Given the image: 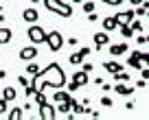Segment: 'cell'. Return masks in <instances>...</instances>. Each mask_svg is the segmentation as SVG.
Masks as SVG:
<instances>
[{
    "mask_svg": "<svg viewBox=\"0 0 149 120\" xmlns=\"http://www.w3.org/2000/svg\"><path fill=\"white\" fill-rule=\"evenodd\" d=\"M15 96H18V92H15L13 88H5V90H2V98H5V101H9V103H11Z\"/></svg>",
    "mask_w": 149,
    "mask_h": 120,
    "instance_id": "44dd1931",
    "label": "cell"
},
{
    "mask_svg": "<svg viewBox=\"0 0 149 120\" xmlns=\"http://www.w3.org/2000/svg\"><path fill=\"white\" fill-rule=\"evenodd\" d=\"M123 52H127V44H125V42L110 46V55H123Z\"/></svg>",
    "mask_w": 149,
    "mask_h": 120,
    "instance_id": "2e32d148",
    "label": "cell"
},
{
    "mask_svg": "<svg viewBox=\"0 0 149 120\" xmlns=\"http://www.w3.org/2000/svg\"><path fill=\"white\" fill-rule=\"evenodd\" d=\"M147 15H149V9H147Z\"/></svg>",
    "mask_w": 149,
    "mask_h": 120,
    "instance_id": "ee69618b",
    "label": "cell"
},
{
    "mask_svg": "<svg viewBox=\"0 0 149 120\" xmlns=\"http://www.w3.org/2000/svg\"><path fill=\"white\" fill-rule=\"evenodd\" d=\"M103 22V31H114V28H118V22H116V18L114 15H110V18H105V20H101Z\"/></svg>",
    "mask_w": 149,
    "mask_h": 120,
    "instance_id": "7c38bea8",
    "label": "cell"
},
{
    "mask_svg": "<svg viewBox=\"0 0 149 120\" xmlns=\"http://www.w3.org/2000/svg\"><path fill=\"white\" fill-rule=\"evenodd\" d=\"M130 2H132V5H136V7H138V5H143L145 0H130Z\"/></svg>",
    "mask_w": 149,
    "mask_h": 120,
    "instance_id": "f35d334b",
    "label": "cell"
},
{
    "mask_svg": "<svg viewBox=\"0 0 149 120\" xmlns=\"http://www.w3.org/2000/svg\"><path fill=\"white\" fill-rule=\"evenodd\" d=\"M81 9H84V13H92L94 11V2H81Z\"/></svg>",
    "mask_w": 149,
    "mask_h": 120,
    "instance_id": "484cf974",
    "label": "cell"
},
{
    "mask_svg": "<svg viewBox=\"0 0 149 120\" xmlns=\"http://www.w3.org/2000/svg\"><path fill=\"white\" fill-rule=\"evenodd\" d=\"M66 2H84V0H66Z\"/></svg>",
    "mask_w": 149,
    "mask_h": 120,
    "instance_id": "b9f144b4",
    "label": "cell"
},
{
    "mask_svg": "<svg viewBox=\"0 0 149 120\" xmlns=\"http://www.w3.org/2000/svg\"><path fill=\"white\" fill-rule=\"evenodd\" d=\"M55 116H57V109L48 101L44 103V105H40V118L42 120H55Z\"/></svg>",
    "mask_w": 149,
    "mask_h": 120,
    "instance_id": "5b68a950",
    "label": "cell"
},
{
    "mask_svg": "<svg viewBox=\"0 0 149 120\" xmlns=\"http://www.w3.org/2000/svg\"><path fill=\"white\" fill-rule=\"evenodd\" d=\"M72 81L79 85H86L88 83V72H84V70H79V72H72Z\"/></svg>",
    "mask_w": 149,
    "mask_h": 120,
    "instance_id": "5bb4252c",
    "label": "cell"
},
{
    "mask_svg": "<svg viewBox=\"0 0 149 120\" xmlns=\"http://www.w3.org/2000/svg\"><path fill=\"white\" fill-rule=\"evenodd\" d=\"M81 70H84V72H92L94 66H92V63H84V68H81Z\"/></svg>",
    "mask_w": 149,
    "mask_h": 120,
    "instance_id": "1f68e13d",
    "label": "cell"
},
{
    "mask_svg": "<svg viewBox=\"0 0 149 120\" xmlns=\"http://www.w3.org/2000/svg\"><path fill=\"white\" fill-rule=\"evenodd\" d=\"M114 18H116V22H118V24H130L132 20H134V9L121 11V13H116V15H114Z\"/></svg>",
    "mask_w": 149,
    "mask_h": 120,
    "instance_id": "ba28073f",
    "label": "cell"
},
{
    "mask_svg": "<svg viewBox=\"0 0 149 120\" xmlns=\"http://www.w3.org/2000/svg\"><path fill=\"white\" fill-rule=\"evenodd\" d=\"M68 44L70 46H77V37H68Z\"/></svg>",
    "mask_w": 149,
    "mask_h": 120,
    "instance_id": "74e56055",
    "label": "cell"
},
{
    "mask_svg": "<svg viewBox=\"0 0 149 120\" xmlns=\"http://www.w3.org/2000/svg\"><path fill=\"white\" fill-rule=\"evenodd\" d=\"M44 74H48V81H51L53 88H64L66 85V74H64V70H61L59 63H48L46 68L40 72V79H42Z\"/></svg>",
    "mask_w": 149,
    "mask_h": 120,
    "instance_id": "6da1fadb",
    "label": "cell"
},
{
    "mask_svg": "<svg viewBox=\"0 0 149 120\" xmlns=\"http://www.w3.org/2000/svg\"><path fill=\"white\" fill-rule=\"evenodd\" d=\"M37 55H40V52H37V46L33 44V46H24L22 50H20V55H18V57H20L22 61H33Z\"/></svg>",
    "mask_w": 149,
    "mask_h": 120,
    "instance_id": "8992f818",
    "label": "cell"
},
{
    "mask_svg": "<svg viewBox=\"0 0 149 120\" xmlns=\"http://www.w3.org/2000/svg\"><path fill=\"white\" fill-rule=\"evenodd\" d=\"M130 26H132V31H134V33H143V24H140L138 20H132Z\"/></svg>",
    "mask_w": 149,
    "mask_h": 120,
    "instance_id": "d4e9b609",
    "label": "cell"
},
{
    "mask_svg": "<svg viewBox=\"0 0 149 120\" xmlns=\"http://www.w3.org/2000/svg\"><path fill=\"white\" fill-rule=\"evenodd\" d=\"M103 70H105V72H118V70H123V66L121 63H116V61H105V63H103Z\"/></svg>",
    "mask_w": 149,
    "mask_h": 120,
    "instance_id": "9a60e30c",
    "label": "cell"
},
{
    "mask_svg": "<svg viewBox=\"0 0 149 120\" xmlns=\"http://www.w3.org/2000/svg\"><path fill=\"white\" fill-rule=\"evenodd\" d=\"M0 22H5V15H2V11H0Z\"/></svg>",
    "mask_w": 149,
    "mask_h": 120,
    "instance_id": "60d3db41",
    "label": "cell"
},
{
    "mask_svg": "<svg viewBox=\"0 0 149 120\" xmlns=\"http://www.w3.org/2000/svg\"><path fill=\"white\" fill-rule=\"evenodd\" d=\"M94 44H97V48L101 50L105 44H110V37H107V31H99L97 35H94Z\"/></svg>",
    "mask_w": 149,
    "mask_h": 120,
    "instance_id": "9c48e42d",
    "label": "cell"
},
{
    "mask_svg": "<svg viewBox=\"0 0 149 120\" xmlns=\"http://www.w3.org/2000/svg\"><path fill=\"white\" fill-rule=\"evenodd\" d=\"M84 59H86V57H84V55H81V52H79V50H77V52H72V55H70V57H68V61H70V66H79V63H84Z\"/></svg>",
    "mask_w": 149,
    "mask_h": 120,
    "instance_id": "d6986e66",
    "label": "cell"
},
{
    "mask_svg": "<svg viewBox=\"0 0 149 120\" xmlns=\"http://www.w3.org/2000/svg\"><path fill=\"white\" fill-rule=\"evenodd\" d=\"M143 7H145V9H149V2H143Z\"/></svg>",
    "mask_w": 149,
    "mask_h": 120,
    "instance_id": "7bdbcfd3",
    "label": "cell"
},
{
    "mask_svg": "<svg viewBox=\"0 0 149 120\" xmlns=\"http://www.w3.org/2000/svg\"><path fill=\"white\" fill-rule=\"evenodd\" d=\"M44 7L51 13H57L59 18H72V7L66 0H44Z\"/></svg>",
    "mask_w": 149,
    "mask_h": 120,
    "instance_id": "7a4b0ae2",
    "label": "cell"
},
{
    "mask_svg": "<svg viewBox=\"0 0 149 120\" xmlns=\"http://www.w3.org/2000/svg\"><path fill=\"white\" fill-rule=\"evenodd\" d=\"M11 37H13L11 28H7V26H0V46L9 44V42H11Z\"/></svg>",
    "mask_w": 149,
    "mask_h": 120,
    "instance_id": "8fae6325",
    "label": "cell"
},
{
    "mask_svg": "<svg viewBox=\"0 0 149 120\" xmlns=\"http://www.w3.org/2000/svg\"><path fill=\"white\" fill-rule=\"evenodd\" d=\"M7 77V72H5V70H0V79H5Z\"/></svg>",
    "mask_w": 149,
    "mask_h": 120,
    "instance_id": "ab89813d",
    "label": "cell"
},
{
    "mask_svg": "<svg viewBox=\"0 0 149 120\" xmlns=\"http://www.w3.org/2000/svg\"><path fill=\"white\" fill-rule=\"evenodd\" d=\"M127 63H130L132 68L140 70V57H138V50H136V52H132V55H130V59H127Z\"/></svg>",
    "mask_w": 149,
    "mask_h": 120,
    "instance_id": "ffe728a7",
    "label": "cell"
},
{
    "mask_svg": "<svg viewBox=\"0 0 149 120\" xmlns=\"http://www.w3.org/2000/svg\"><path fill=\"white\" fill-rule=\"evenodd\" d=\"M7 109H9V101H5V98H0V116H5Z\"/></svg>",
    "mask_w": 149,
    "mask_h": 120,
    "instance_id": "4316f807",
    "label": "cell"
},
{
    "mask_svg": "<svg viewBox=\"0 0 149 120\" xmlns=\"http://www.w3.org/2000/svg\"><path fill=\"white\" fill-rule=\"evenodd\" d=\"M79 52H81L84 57H88V55H90V48H88V46H84V48H79Z\"/></svg>",
    "mask_w": 149,
    "mask_h": 120,
    "instance_id": "e575fe53",
    "label": "cell"
},
{
    "mask_svg": "<svg viewBox=\"0 0 149 120\" xmlns=\"http://www.w3.org/2000/svg\"><path fill=\"white\" fill-rule=\"evenodd\" d=\"M26 35H29V39H31L35 46L46 42V31H44L40 24H31V26H29V31H26Z\"/></svg>",
    "mask_w": 149,
    "mask_h": 120,
    "instance_id": "3957f363",
    "label": "cell"
},
{
    "mask_svg": "<svg viewBox=\"0 0 149 120\" xmlns=\"http://www.w3.org/2000/svg\"><path fill=\"white\" fill-rule=\"evenodd\" d=\"M145 42H147V37H136V44H138V46H143Z\"/></svg>",
    "mask_w": 149,
    "mask_h": 120,
    "instance_id": "d590c367",
    "label": "cell"
},
{
    "mask_svg": "<svg viewBox=\"0 0 149 120\" xmlns=\"http://www.w3.org/2000/svg\"><path fill=\"white\" fill-rule=\"evenodd\" d=\"M101 105H103V107H112V98L103 94V96H101Z\"/></svg>",
    "mask_w": 149,
    "mask_h": 120,
    "instance_id": "83f0119b",
    "label": "cell"
},
{
    "mask_svg": "<svg viewBox=\"0 0 149 120\" xmlns=\"http://www.w3.org/2000/svg\"><path fill=\"white\" fill-rule=\"evenodd\" d=\"M114 79H116V81H123V83H127V81H130V72L118 70V72H114Z\"/></svg>",
    "mask_w": 149,
    "mask_h": 120,
    "instance_id": "7402d4cb",
    "label": "cell"
},
{
    "mask_svg": "<svg viewBox=\"0 0 149 120\" xmlns=\"http://www.w3.org/2000/svg\"><path fill=\"white\" fill-rule=\"evenodd\" d=\"M35 103H37V105H44V103H46V96H44L42 90H37V92H35Z\"/></svg>",
    "mask_w": 149,
    "mask_h": 120,
    "instance_id": "cb8c5ba5",
    "label": "cell"
},
{
    "mask_svg": "<svg viewBox=\"0 0 149 120\" xmlns=\"http://www.w3.org/2000/svg\"><path fill=\"white\" fill-rule=\"evenodd\" d=\"M57 111L59 114H70L72 111V105H74V98H68V101H64V103H57Z\"/></svg>",
    "mask_w": 149,
    "mask_h": 120,
    "instance_id": "4fadbf2b",
    "label": "cell"
},
{
    "mask_svg": "<svg viewBox=\"0 0 149 120\" xmlns=\"http://www.w3.org/2000/svg\"><path fill=\"white\" fill-rule=\"evenodd\" d=\"M68 98H70V92H68V90H61V92H55V94H53V101H55V103H64V101H68Z\"/></svg>",
    "mask_w": 149,
    "mask_h": 120,
    "instance_id": "e0dca14e",
    "label": "cell"
},
{
    "mask_svg": "<svg viewBox=\"0 0 149 120\" xmlns=\"http://www.w3.org/2000/svg\"><path fill=\"white\" fill-rule=\"evenodd\" d=\"M79 88H81V85L74 83V81H70V83H68V92H74V90H79Z\"/></svg>",
    "mask_w": 149,
    "mask_h": 120,
    "instance_id": "f1b7e54d",
    "label": "cell"
},
{
    "mask_svg": "<svg viewBox=\"0 0 149 120\" xmlns=\"http://www.w3.org/2000/svg\"><path fill=\"white\" fill-rule=\"evenodd\" d=\"M22 20H24V22H29V24H35L37 20H40V15H37L35 9H24L22 11Z\"/></svg>",
    "mask_w": 149,
    "mask_h": 120,
    "instance_id": "30bf717a",
    "label": "cell"
},
{
    "mask_svg": "<svg viewBox=\"0 0 149 120\" xmlns=\"http://www.w3.org/2000/svg\"><path fill=\"white\" fill-rule=\"evenodd\" d=\"M136 88H130V85H125L123 81H116V85H114V92L118 94V96H132L134 94Z\"/></svg>",
    "mask_w": 149,
    "mask_h": 120,
    "instance_id": "52a82bcc",
    "label": "cell"
},
{
    "mask_svg": "<svg viewBox=\"0 0 149 120\" xmlns=\"http://www.w3.org/2000/svg\"><path fill=\"white\" fill-rule=\"evenodd\" d=\"M18 83H20V85H24V88H26V85H29V81H26V77H18Z\"/></svg>",
    "mask_w": 149,
    "mask_h": 120,
    "instance_id": "836d02e7",
    "label": "cell"
},
{
    "mask_svg": "<svg viewBox=\"0 0 149 120\" xmlns=\"http://www.w3.org/2000/svg\"><path fill=\"white\" fill-rule=\"evenodd\" d=\"M103 2H105V5H110V7H118L123 0H103Z\"/></svg>",
    "mask_w": 149,
    "mask_h": 120,
    "instance_id": "f546056e",
    "label": "cell"
},
{
    "mask_svg": "<svg viewBox=\"0 0 149 120\" xmlns=\"http://www.w3.org/2000/svg\"><path fill=\"white\" fill-rule=\"evenodd\" d=\"M145 88V79H138V81H136V90H143Z\"/></svg>",
    "mask_w": 149,
    "mask_h": 120,
    "instance_id": "d6a6232c",
    "label": "cell"
},
{
    "mask_svg": "<svg viewBox=\"0 0 149 120\" xmlns=\"http://www.w3.org/2000/svg\"><path fill=\"white\" fill-rule=\"evenodd\" d=\"M134 107H136V105H134V103H132V101H130V103H125V109H127V111H132V109H134Z\"/></svg>",
    "mask_w": 149,
    "mask_h": 120,
    "instance_id": "8d00e7d4",
    "label": "cell"
},
{
    "mask_svg": "<svg viewBox=\"0 0 149 120\" xmlns=\"http://www.w3.org/2000/svg\"><path fill=\"white\" fill-rule=\"evenodd\" d=\"M118 26H121V35L123 37H134V31H132L130 24H118Z\"/></svg>",
    "mask_w": 149,
    "mask_h": 120,
    "instance_id": "603a6c76",
    "label": "cell"
},
{
    "mask_svg": "<svg viewBox=\"0 0 149 120\" xmlns=\"http://www.w3.org/2000/svg\"><path fill=\"white\" fill-rule=\"evenodd\" d=\"M97 20H99V15L94 13V11H92V13H88V22H97Z\"/></svg>",
    "mask_w": 149,
    "mask_h": 120,
    "instance_id": "4dcf8cb0",
    "label": "cell"
},
{
    "mask_svg": "<svg viewBox=\"0 0 149 120\" xmlns=\"http://www.w3.org/2000/svg\"><path fill=\"white\" fill-rule=\"evenodd\" d=\"M22 114H24V107H13V109L7 114V118H9V120H20Z\"/></svg>",
    "mask_w": 149,
    "mask_h": 120,
    "instance_id": "ac0fdd59",
    "label": "cell"
},
{
    "mask_svg": "<svg viewBox=\"0 0 149 120\" xmlns=\"http://www.w3.org/2000/svg\"><path fill=\"white\" fill-rule=\"evenodd\" d=\"M46 44H48V48H51L53 52H57L61 46H64V37H61V33H59V31L46 33Z\"/></svg>",
    "mask_w": 149,
    "mask_h": 120,
    "instance_id": "277c9868",
    "label": "cell"
}]
</instances>
